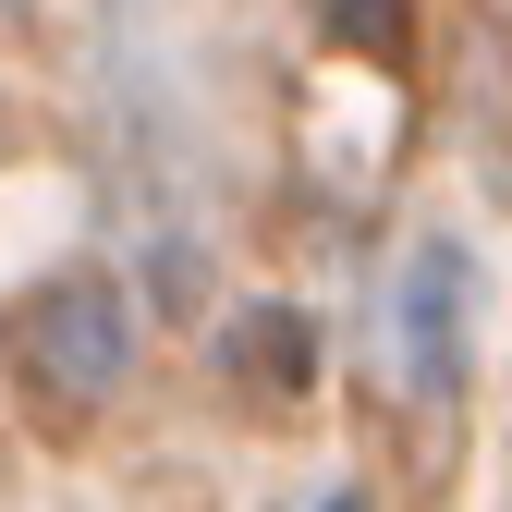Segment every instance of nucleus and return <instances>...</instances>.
Segmentation results:
<instances>
[{"label": "nucleus", "mask_w": 512, "mask_h": 512, "mask_svg": "<svg viewBox=\"0 0 512 512\" xmlns=\"http://www.w3.org/2000/svg\"><path fill=\"white\" fill-rule=\"evenodd\" d=\"M25 342H37V366H49V378H74V391H110V378H122V342H135V317H122V293H110V281H49Z\"/></svg>", "instance_id": "f257e3e1"}, {"label": "nucleus", "mask_w": 512, "mask_h": 512, "mask_svg": "<svg viewBox=\"0 0 512 512\" xmlns=\"http://www.w3.org/2000/svg\"><path fill=\"white\" fill-rule=\"evenodd\" d=\"M232 366H256L269 391H305V378H317V330L281 317V305H244L232 317Z\"/></svg>", "instance_id": "7ed1b4c3"}, {"label": "nucleus", "mask_w": 512, "mask_h": 512, "mask_svg": "<svg viewBox=\"0 0 512 512\" xmlns=\"http://www.w3.org/2000/svg\"><path fill=\"white\" fill-rule=\"evenodd\" d=\"M403 330H415V378H452V354H464V244H415Z\"/></svg>", "instance_id": "f03ea898"}, {"label": "nucleus", "mask_w": 512, "mask_h": 512, "mask_svg": "<svg viewBox=\"0 0 512 512\" xmlns=\"http://www.w3.org/2000/svg\"><path fill=\"white\" fill-rule=\"evenodd\" d=\"M330 37H342V49H366V61H403L415 0H330Z\"/></svg>", "instance_id": "20e7f679"}]
</instances>
